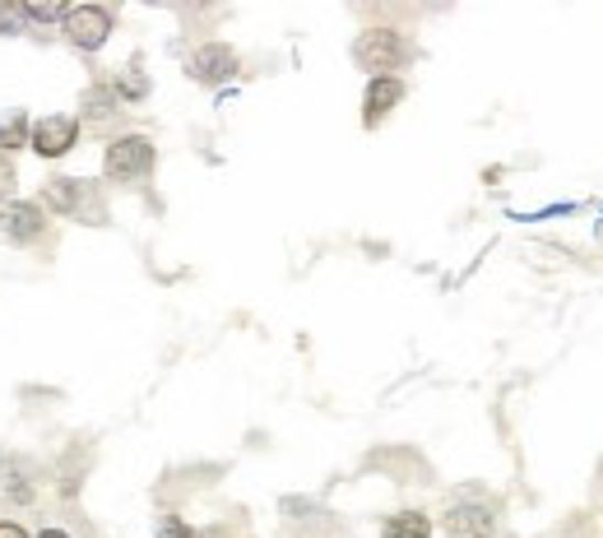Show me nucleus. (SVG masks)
<instances>
[{
	"instance_id": "nucleus-11",
	"label": "nucleus",
	"mask_w": 603,
	"mask_h": 538,
	"mask_svg": "<svg viewBox=\"0 0 603 538\" xmlns=\"http://www.w3.org/2000/svg\"><path fill=\"white\" fill-rule=\"evenodd\" d=\"M42 195H47V205H52L56 214H75V205H79V182H52Z\"/></svg>"
},
{
	"instance_id": "nucleus-9",
	"label": "nucleus",
	"mask_w": 603,
	"mask_h": 538,
	"mask_svg": "<svg viewBox=\"0 0 603 538\" xmlns=\"http://www.w3.org/2000/svg\"><path fill=\"white\" fill-rule=\"evenodd\" d=\"M428 534H432V520L418 510H405V515H395V520H386V538H428Z\"/></svg>"
},
{
	"instance_id": "nucleus-19",
	"label": "nucleus",
	"mask_w": 603,
	"mask_h": 538,
	"mask_svg": "<svg viewBox=\"0 0 603 538\" xmlns=\"http://www.w3.org/2000/svg\"><path fill=\"white\" fill-rule=\"evenodd\" d=\"M37 538H65V534H61V529H47V534H37Z\"/></svg>"
},
{
	"instance_id": "nucleus-5",
	"label": "nucleus",
	"mask_w": 603,
	"mask_h": 538,
	"mask_svg": "<svg viewBox=\"0 0 603 538\" xmlns=\"http://www.w3.org/2000/svg\"><path fill=\"white\" fill-rule=\"evenodd\" d=\"M191 71H195L200 84H223L228 75H237V52H233V47H223V42H209V47H200V52H195Z\"/></svg>"
},
{
	"instance_id": "nucleus-3",
	"label": "nucleus",
	"mask_w": 603,
	"mask_h": 538,
	"mask_svg": "<svg viewBox=\"0 0 603 538\" xmlns=\"http://www.w3.org/2000/svg\"><path fill=\"white\" fill-rule=\"evenodd\" d=\"M107 33H111V14H107L103 6L65 10V37H71L75 47L94 52V47H103V42H107Z\"/></svg>"
},
{
	"instance_id": "nucleus-2",
	"label": "nucleus",
	"mask_w": 603,
	"mask_h": 538,
	"mask_svg": "<svg viewBox=\"0 0 603 538\" xmlns=\"http://www.w3.org/2000/svg\"><path fill=\"white\" fill-rule=\"evenodd\" d=\"M153 168V144L144 140V134H126V140H117L107 149V176L111 182H136V176H144Z\"/></svg>"
},
{
	"instance_id": "nucleus-17",
	"label": "nucleus",
	"mask_w": 603,
	"mask_h": 538,
	"mask_svg": "<svg viewBox=\"0 0 603 538\" xmlns=\"http://www.w3.org/2000/svg\"><path fill=\"white\" fill-rule=\"evenodd\" d=\"M14 182V163H10V153H0V191H6Z\"/></svg>"
},
{
	"instance_id": "nucleus-14",
	"label": "nucleus",
	"mask_w": 603,
	"mask_h": 538,
	"mask_svg": "<svg viewBox=\"0 0 603 538\" xmlns=\"http://www.w3.org/2000/svg\"><path fill=\"white\" fill-rule=\"evenodd\" d=\"M29 19H37V24H56V19H65V10L56 6V0H33V6H24Z\"/></svg>"
},
{
	"instance_id": "nucleus-4",
	"label": "nucleus",
	"mask_w": 603,
	"mask_h": 538,
	"mask_svg": "<svg viewBox=\"0 0 603 538\" xmlns=\"http://www.w3.org/2000/svg\"><path fill=\"white\" fill-rule=\"evenodd\" d=\"M75 134H79V126L71 117H47V121L33 126V149L42 159H61V153L75 149Z\"/></svg>"
},
{
	"instance_id": "nucleus-10",
	"label": "nucleus",
	"mask_w": 603,
	"mask_h": 538,
	"mask_svg": "<svg viewBox=\"0 0 603 538\" xmlns=\"http://www.w3.org/2000/svg\"><path fill=\"white\" fill-rule=\"evenodd\" d=\"M24 140H29V117H24V111H0V153L19 149Z\"/></svg>"
},
{
	"instance_id": "nucleus-15",
	"label": "nucleus",
	"mask_w": 603,
	"mask_h": 538,
	"mask_svg": "<svg viewBox=\"0 0 603 538\" xmlns=\"http://www.w3.org/2000/svg\"><path fill=\"white\" fill-rule=\"evenodd\" d=\"M84 107L94 111V117H111V94H107V88H88V94H84Z\"/></svg>"
},
{
	"instance_id": "nucleus-12",
	"label": "nucleus",
	"mask_w": 603,
	"mask_h": 538,
	"mask_svg": "<svg viewBox=\"0 0 603 538\" xmlns=\"http://www.w3.org/2000/svg\"><path fill=\"white\" fill-rule=\"evenodd\" d=\"M29 19V10L24 6H14V0H0V33H14L19 24Z\"/></svg>"
},
{
	"instance_id": "nucleus-16",
	"label": "nucleus",
	"mask_w": 603,
	"mask_h": 538,
	"mask_svg": "<svg viewBox=\"0 0 603 538\" xmlns=\"http://www.w3.org/2000/svg\"><path fill=\"white\" fill-rule=\"evenodd\" d=\"M159 538H191V529H186L182 520H163V525H159Z\"/></svg>"
},
{
	"instance_id": "nucleus-13",
	"label": "nucleus",
	"mask_w": 603,
	"mask_h": 538,
	"mask_svg": "<svg viewBox=\"0 0 603 538\" xmlns=\"http://www.w3.org/2000/svg\"><path fill=\"white\" fill-rule=\"evenodd\" d=\"M121 94H126V98H144V94H149V79L140 75V61L121 75Z\"/></svg>"
},
{
	"instance_id": "nucleus-1",
	"label": "nucleus",
	"mask_w": 603,
	"mask_h": 538,
	"mask_svg": "<svg viewBox=\"0 0 603 538\" xmlns=\"http://www.w3.org/2000/svg\"><path fill=\"white\" fill-rule=\"evenodd\" d=\"M357 61H363L376 79H386V75H395L399 65L409 61V47H405V37H399V33L372 29V33L357 37Z\"/></svg>"
},
{
	"instance_id": "nucleus-8",
	"label": "nucleus",
	"mask_w": 603,
	"mask_h": 538,
	"mask_svg": "<svg viewBox=\"0 0 603 538\" xmlns=\"http://www.w3.org/2000/svg\"><path fill=\"white\" fill-rule=\"evenodd\" d=\"M405 98V84H399L395 75H386V79H372V88H367V121H381L386 111Z\"/></svg>"
},
{
	"instance_id": "nucleus-6",
	"label": "nucleus",
	"mask_w": 603,
	"mask_h": 538,
	"mask_svg": "<svg viewBox=\"0 0 603 538\" xmlns=\"http://www.w3.org/2000/svg\"><path fill=\"white\" fill-rule=\"evenodd\" d=\"M0 228H6L10 241H33L42 233V209L24 205V200H14V205L0 209Z\"/></svg>"
},
{
	"instance_id": "nucleus-18",
	"label": "nucleus",
	"mask_w": 603,
	"mask_h": 538,
	"mask_svg": "<svg viewBox=\"0 0 603 538\" xmlns=\"http://www.w3.org/2000/svg\"><path fill=\"white\" fill-rule=\"evenodd\" d=\"M0 538H29L24 529H19L14 520H0Z\"/></svg>"
},
{
	"instance_id": "nucleus-7",
	"label": "nucleus",
	"mask_w": 603,
	"mask_h": 538,
	"mask_svg": "<svg viewBox=\"0 0 603 538\" xmlns=\"http://www.w3.org/2000/svg\"><path fill=\"white\" fill-rule=\"evenodd\" d=\"M493 534V515L483 506H455L445 515V538H487Z\"/></svg>"
}]
</instances>
